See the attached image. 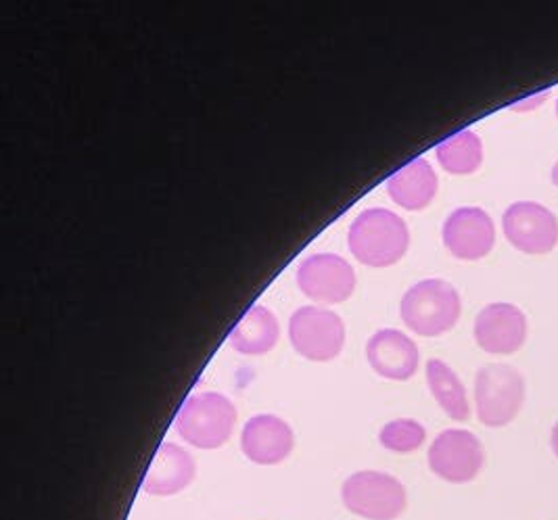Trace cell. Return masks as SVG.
<instances>
[{
	"instance_id": "23",
	"label": "cell",
	"mask_w": 558,
	"mask_h": 520,
	"mask_svg": "<svg viewBox=\"0 0 558 520\" xmlns=\"http://www.w3.org/2000/svg\"><path fill=\"white\" fill-rule=\"evenodd\" d=\"M557 118H558V100H557Z\"/></svg>"
},
{
	"instance_id": "4",
	"label": "cell",
	"mask_w": 558,
	"mask_h": 520,
	"mask_svg": "<svg viewBox=\"0 0 558 520\" xmlns=\"http://www.w3.org/2000/svg\"><path fill=\"white\" fill-rule=\"evenodd\" d=\"M348 512L366 520H398L408 508L404 483L381 471H357L341 485Z\"/></svg>"
},
{
	"instance_id": "10",
	"label": "cell",
	"mask_w": 558,
	"mask_h": 520,
	"mask_svg": "<svg viewBox=\"0 0 558 520\" xmlns=\"http://www.w3.org/2000/svg\"><path fill=\"white\" fill-rule=\"evenodd\" d=\"M496 243V228L482 207H458L444 223V245L464 262L483 259Z\"/></svg>"
},
{
	"instance_id": "11",
	"label": "cell",
	"mask_w": 558,
	"mask_h": 520,
	"mask_svg": "<svg viewBox=\"0 0 558 520\" xmlns=\"http://www.w3.org/2000/svg\"><path fill=\"white\" fill-rule=\"evenodd\" d=\"M527 339V318L512 303H489L477 314L475 341L483 351L510 355Z\"/></svg>"
},
{
	"instance_id": "2",
	"label": "cell",
	"mask_w": 558,
	"mask_h": 520,
	"mask_svg": "<svg viewBox=\"0 0 558 520\" xmlns=\"http://www.w3.org/2000/svg\"><path fill=\"white\" fill-rule=\"evenodd\" d=\"M174 426L189 446L218 449L232 437L236 426V408L222 394H195L182 403Z\"/></svg>"
},
{
	"instance_id": "22",
	"label": "cell",
	"mask_w": 558,
	"mask_h": 520,
	"mask_svg": "<svg viewBox=\"0 0 558 520\" xmlns=\"http://www.w3.org/2000/svg\"><path fill=\"white\" fill-rule=\"evenodd\" d=\"M553 184L558 186V161L555 164V168H553Z\"/></svg>"
},
{
	"instance_id": "3",
	"label": "cell",
	"mask_w": 558,
	"mask_h": 520,
	"mask_svg": "<svg viewBox=\"0 0 558 520\" xmlns=\"http://www.w3.org/2000/svg\"><path fill=\"white\" fill-rule=\"evenodd\" d=\"M457 289L439 278H427L408 289L400 303L402 321L421 337H439L457 326L460 318Z\"/></svg>"
},
{
	"instance_id": "18",
	"label": "cell",
	"mask_w": 558,
	"mask_h": 520,
	"mask_svg": "<svg viewBox=\"0 0 558 520\" xmlns=\"http://www.w3.org/2000/svg\"><path fill=\"white\" fill-rule=\"evenodd\" d=\"M437 159L446 172L466 176L477 172L483 164V143L473 130H462L437 145Z\"/></svg>"
},
{
	"instance_id": "1",
	"label": "cell",
	"mask_w": 558,
	"mask_h": 520,
	"mask_svg": "<svg viewBox=\"0 0 558 520\" xmlns=\"http://www.w3.org/2000/svg\"><path fill=\"white\" fill-rule=\"evenodd\" d=\"M348 245L360 264L387 268L407 255L410 232L398 214L373 207L355 218L348 234Z\"/></svg>"
},
{
	"instance_id": "8",
	"label": "cell",
	"mask_w": 558,
	"mask_h": 520,
	"mask_svg": "<svg viewBox=\"0 0 558 520\" xmlns=\"http://www.w3.org/2000/svg\"><path fill=\"white\" fill-rule=\"evenodd\" d=\"M502 226L508 243L523 253L544 255L557 247V216L535 201L512 203L502 216Z\"/></svg>"
},
{
	"instance_id": "6",
	"label": "cell",
	"mask_w": 558,
	"mask_h": 520,
	"mask_svg": "<svg viewBox=\"0 0 558 520\" xmlns=\"http://www.w3.org/2000/svg\"><path fill=\"white\" fill-rule=\"evenodd\" d=\"M427 460L435 476L452 485H464L483 471L485 449L471 431L446 428L433 439Z\"/></svg>"
},
{
	"instance_id": "7",
	"label": "cell",
	"mask_w": 558,
	"mask_h": 520,
	"mask_svg": "<svg viewBox=\"0 0 558 520\" xmlns=\"http://www.w3.org/2000/svg\"><path fill=\"white\" fill-rule=\"evenodd\" d=\"M289 339L305 360L330 362L343 349L345 326L335 312L307 305L291 316Z\"/></svg>"
},
{
	"instance_id": "21",
	"label": "cell",
	"mask_w": 558,
	"mask_h": 520,
	"mask_svg": "<svg viewBox=\"0 0 558 520\" xmlns=\"http://www.w3.org/2000/svg\"><path fill=\"white\" fill-rule=\"evenodd\" d=\"M550 447H553V451L558 458V422L553 426V433H550Z\"/></svg>"
},
{
	"instance_id": "12",
	"label": "cell",
	"mask_w": 558,
	"mask_h": 520,
	"mask_svg": "<svg viewBox=\"0 0 558 520\" xmlns=\"http://www.w3.org/2000/svg\"><path fill=\"white\" fill-rule=\"evenodd\" d=\"M295 446L289 422L275 414H257L241 431V451L257 467H277L284 462Z\"/></svg>"
},
{
	"instance_id": "20",
	"label": "cell",
	"mask_w": 558,
	"mask_h": 520,
	"mask_svg": "<svg viewBox=\"0 0 558 520\" xmlns=\"http://www.w3.org/2000/svg\"><path fill=\"white\" fill-rule=\"evenodd\" d=\"M548 97V93H542V95H535L532 100H527V102H519V105H512V109H527V107H532L535 102H544Z\"/></svg>"
},
{
	"instance_id": "14",
	"label": "cell",
	"mask_w": 558,
	"mask_h": 520,
	"mask_svg": "<svg viewBox=\"0 0 558 520\" xmlns=\"http://www.w3.org/2000/svg\"><path fill=\"white\" fill-rule=\"evenodd\" d=\"M195 458L184 447L163 444L145 472L143 492L157 497L177 496L195 481Z\"/></svg>"
},
{
	"instance_id": "19",
	"label": "cell",
	"mask_w": 558,
	"mask_h": 520,
	"mask_svg": "<svg viewBox=\"0 0 558 520\" xmlns=\"http://www.w3.org/2000/svg\"><path fill=\"white\" fill-rule=\"evenodd\" d=\"M425 439V426L412 419L387 422L379 433V444L393 454H412L418 447H423Z\"/></svg>"
},
{
	"instance_id": "16",
	"label": "cell",
	"mask_w": 558,
	"mask_h": 520,
	"mask_svg": "<svg viewBox=\"0 0 558 520\" xmlns=\"http://www.w3.org/2000/svg\"><path fill=\"white\" fill-rule=\"evenodd\" d=\"M279 335L277 316L264 305H254L232 328L230 346L245 355H262L275 349Z\"/></svg>"
},
{
	"instance_id": "15",
	"label": "cell",
	"mask_w": 558,
	"mask_h": 520,
	"mask_svg": "<svg viewBox=\"0 0 558 520\" xmlns=\"http://www.w3.org/2000/svg\"><path fill=\"white\" fill-rule=\"evenodd\" d=\"M387 193L400 207L418 211L425 209L437 195V173L427 164V159L418 157L410 161L402 170L389 176Z\"/></svg>"
},
{
	"instance_id": "9",
	"label": "cell",
	"mask_w": 558,
	"mask_h": 520,
	"mask_svg": "<svg viewBox=\"0 0 558 520\" xmlns=\"http://www.w3.org/2000/svg\"><path fill=\"white\" fill-rule=\"evenodd\" d=\"M298 285L305 298L318 303H343L355 289L354 268L339 255L318 253L298 268Z\"/></svg>"
},
{
	"instance_id": "13",
	"label": "cell",
	"mask_w": 558,
	"mask_h": 520,
	"mask_svg": "<svg viewBox=\"0 0 558 520\" xmlns=\"http://www.w3.org/2000/svg\"><path fill=\"white\" fill-rule=\"evenodd\" d=\"M371 368L389 380H408L418 371L421 353L416 343L396 328H383L366 343Z\"/></svg>"
},
{
	"instance_id": "17",
	"label": "cell",
	"mask_w": 558,
	"mask_h": 520,
	"mask_svg": "<svg viewBox=\"0 0 558 520\" xmlns=\"http://www.w3.org/2000/svg\"><path fill=\"white\" fill-rule=\"evenodd\" d=\"M427 385L432 389V396L439 403V408L452 419V421L464 422L471 416V406L466 389L462 380L458 378L457 372L452 371L446 362L432 358L427 362Z\"/></svg>"
},
{
	"instance_id": "5",
	"label": "cell",
	"mask_w": 558,
	"mask_h": 520,
	"mask_svg": "<svg viewBox=\"0 0 558 520\" xmlns=\"http://www.w3.org/2000/svg\"><path fill=\"white\" fill-rule=\"evenodd\" d=\"M525 403V378L507 364L483 366L475 376V408L483 426L500 428L514 421Z\"/></svg>"
}]
</instances>
